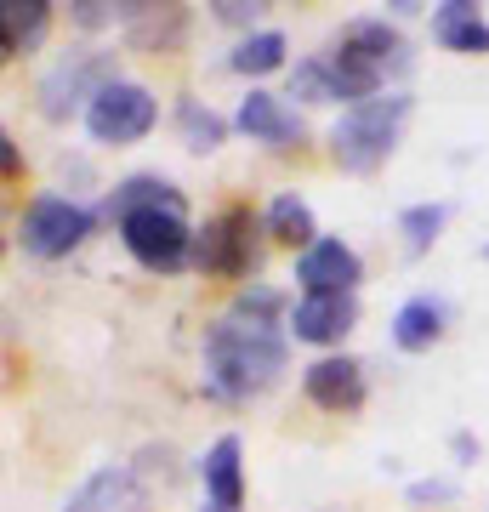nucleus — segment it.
I'll return each instance as SVG.
<instances>
[{"instance_id": "1", "label": "nucleus", "mask_w": 489, "mask_h": 512, "mask_svg": "<svg viewBox=\"0 0 489 512\" xmlns=\"http://www.w3.org/2000/svg\"><path fill=\"white\" fill-rule=\"evenodd\" d=\"M279 370H285V336L273 325L222 313L217 325L205 330V393L211 399L228 404L251 399V393L279 382Z\"/></svg>"}, {"instance_id": "2", "label": "nucleus", "mask_w": 489, "mask_h": 512, "mask_svg": "<svg viewBox=\"0 0 489 512\" xmlns=\"http://www.w3.org/2000/svg\"><path fill=\"white\" fill-rule=\"evenodd\" d=\"M330 69H336V86H342V103H370L381 97L387 74H404L410 69V46L404 35L393 29L387 18H353L330 52Z\"/></svg>"}, {"instance_id": "3", "label": "nucleus", "mask_w": 489, "mask_h": 512, "mask_svg": "<svg viewBox=\"0 0 489 512\" xmlns=\"http://www.w3.org/2000/svg\"><path fill=\"white\" fill-rule=\"evenodd\" d=\"M404 120H410V97L404 92H381L370 103L342 109V120L330 126V154H336V165L342 171H376L393 154Z\"/></svg>"}, {"instance_id": "4", "label": "nucleus", "mask_w": 489, "mask_h": 512, "mask_svg": "<svg viewBox=\"0 0 489 512\" xmlns=\"http://www.w3.org/2000/svg\"><path fill=\"white\" fill-rule=\"evenodd\" d=\"M120 239H126V251L143 262L148 274H182L188 262H194V228H188V211L177 205H154V211H131L120 222Z\"/></svg>"}, {"instance_id": "5", "label": "nucleus", "mask_w": 489, "mask_h": 512, "mask_svg": "<svg viewBox=\"0 0 489 512\" xmlns=\"http://www.w3.org/2000/svg\"><path fill=\"white\" fill-rule=\"evenodd\" d=\"M91 228H97V211H86V205L63 200V194H40V200L23 205V217H18L23 251L40 256V262H57V256L80 251Z\"/></svg>"}, {"instance_id": "6", "label": "nucleus", "mask_w": 489, "mask_h": 512, "mask_svg": "<svg viewBox=\"0 0 489 512\" xmlns=\"http://www.w3.org/2000/svg\"><path fill=\"white\" fill-rule=\"evenodd\" d=\"M109 80H120V74H114V52L74 46V52H63L52 69H46V80H40V114H46V120H69L80 103L91 109V97L103 92Z\"/></svg>"}, {"instance_id": "7", "label": "nucleus", "mask_w": 489, "mask_h": 512, "mask_svg": "<svg viewBox=\"0 0 489 512\" xmlns=\"http://www.w3.org/2000/svg\"><path fill=\"white\" fill-rule=\"evenodd\" d=\"M154 120H160V103H154V92L137 86V80H109L103 92L91 97V109H86L91 143H103V148L143 143L148 131H154Z\"/></svg>"}, {"instance_id": "8", "label": "nucleus", "mask_w": 489, "mask_h": 512, "mask_svg": "<svg viewBox=\"0 0 489 512\" xmlns=\"http://www.w3.org/2000/svg\"><path fill=\"white\" fill-rule=\"evenodd\" d=\"M262 262V239H256V217L245 205L222 211L200 228L194 239V268L200 274H217V279H245Z\"/></svg>"}, {"instance_id": "9", "label": "nucleus", "mask_w": 489, "mask_h": 512, "mask_svg": "<svg viewBox=\"0 0 489 512\" xmlns=\"http://www.w3.org/2000/svg\"><path fill=\"white\" fill-rule=\"evenodd\" d=\"M296 279H302V296H353V285L364 279V262L342 239H319L296 256Z\"/></svg>"}, {"instance_id": "10", "label": "nucleus", "mask_w": 489, "mask_h": 512, "mask_svg": "<svg viewBox=\"0 0 489 512\" xmlns=\"http://www.w3.org/2000/svg\"><path fill=\"white\" fill-rule=\"evenodd\" d=\"M302 393H308L319 410H330V416H347V410L364 404V365L347 359V353H325V359H313V365L302 370Z\"/></svg>"}, {"instance_id": "11", "label": "nucleus", "mask_w": 489, "mask_h": 512, "mask_svg": "<svg viewBox=\"0 0 489 512\" xmlns=\"http://www.w3.org/2000/svg\"><path fill=\"white\" fill-rule=\"evenodd\" d=\"M353 325H359V302L353 296H302L290 308L296 342H313V348H336Z\"/></svg>"}, {"instance_id": "12", "label": "nucleus", "mask_w": 489, "mask_h": 512, "mask_svg": "<svg viewBox=\"0 0 489 512\" xmlns=\"http://www.w3.org/2000/svg\"><path fill=\"white\" fill-rule=\"evenodd\" d=\"M63 512H148V490L131 467H103L69 495Z\"/></svg>"}, {"instance_id": "13", "label": "nucleus", "mask_w": 489, "mask_h": 512, "mask_svg": "<svg viewBox=\"0 0 489 512\" xmlns=\"http://www.w3.org/2000/svg\"><path fill=\"white\" fill-rule=\"evenodd\" d=\"M234 126L245 131L251 143H268V148H296V143H302V114L285 109L273 92H245V97H239Z\"/></svg>"}, {"instance_id": "14", "label": "nucleus", "mask_w": 489, "mask_h": 512, "mask_svg": "<svg viewBox=\"0 0 489 512\" xmlns=\"http://www.w3.org/2000/svg\"><path fill=\"white\" fill-rule=\"evenodd\" d=\"M200 478H205V501H211V507H222V512L245 507V467H239L234 433H222V439L200 456Z\"/></svg>"}, {"instance_id": "15", "label": "nucleus", "mask_w": 489, "mask_h": 512, "mask_svg": "<svg viewBox=\"0 0 489 512\" xmlns=\"http://www.w3.org/2000/svg\"><path fill=\"white\" fill-rule=\"evenodd\" d=\"M433 40L444 52H467V57H484L489 52V23L478 18L472 0H444L433 12Z\"/></svg>"}, {"instance_id": "16", "label": "nucleus", "mask_w": 489, "mask_h": 512, "mask_svg": "<svg viewBox=\"0 0 489 512\" xmlns=\"http://www.w3.org/2000/svg\"><path fill=\"white\" fill-rule=\"evenodd\" d=\"M46 29H52V6L46 0H6L0 6V52L6 57L35 52L46 40Z\"/></svg>"}, {"instance_id": "17", "label": "nucleus", "mask_w": 489, "mask_h": 512, "mask_svg": "<svg viewBox=\"0 0 489 512\" xmlns=\"http://www.w3.org/2000/svg\"><path fill=\"white\" fill-rule=\"evenodd\" d=\"M154 205H177V211H188L182 188H171V183L160 177V171H143V177H126V183L114 188L103 211H109L114 222H126L131 211H154Z\"/></svg>"}, {"instance_id": "18", "label": "nucleus", "mask_w": 489, "mask_h": 512, "mask_svg": "<svg viewBox=\"0 0 489 512\" xmlns=\"http://www.w3.org/2000/svg\"><path fill=\"white\" fill-rule=\"evenodd\" d=\"M444 336V302L438 296H410L399 313H393V342L404 353H427Z\"/></svg>"}, {"instance_id": "19", "label": "nucleus", "mask_w": 489, "mask_h": 512, "mask_svg": "<svg viewBox=\"0 0 489 512\" xmlns=\"http://www.w3.org/2000/svg\"><path fill=\"white\" fill-rule=\"evenodd\" d=\"M262 228H268V239H279V245H296V251L319 245V228H313V205L302 200V194H279V200L268 205Z\"/></svg>"}, {"instance_id": "20", "label": "nucleus", "mask_w": 489, "mask_h": 512, "mask_svg": "<svg viewBox=\"0 0 489 512\" xmlns=\"http://www.w3.org/2000/svg\"><path fill=\"white\" fill-rule=\"evenodd\" d=\"M228 69L234 74H273V69H285V35H279V29H256V35H245L234 46V52H228Z\"/></svg>"}, {"instance_id": "21", "label": "nucleus", "mask_w": 489, "mask_h": 512, "mask_svg": "<svg viewBox=\"0 0 489 512\" xmlns=\"http://www.w3.org/2000/svg\"><path fill=\"white\" fill-rule=\"evenodd\" d=\"M177 131H182V143L194 148V154H211V148H222V137H228V120H222L217 109L194 103V97H182L177 103Z\"/></svg>"}, {"instance_id": "22", "label": "nucleus", "mask_w": 489, "mask_h": 512, "mask_svg": "<svg viewBox=\"0 0 489 512\" xmlns=\"http://www.w3.org/2000/svg\"><path fill=\"white\" fill-rule=\"evenodd\" d=\"M290 97H302V103H342V86H336L330 57H302L290 69Z\"/></svg>"}, {"instance_id": "23", "label": "nucleus", "mask_w": 489, "mask_h": 512, "mask_svg": "<svg viewBox=\"0 0 489 512\" xmlns=\"http://www.w3.org/2000/svg\"><path fill=\"white\" fill-rule=\"evenodd\" d=\"M444 217H450V205H404V211H399L404 251H410V256L433 251V239H438V228H444Z\"/></svg>"}, {"instance_id": "24", "label": "nucleus", "mask_w": 489, "mask_h": 512, "mask_svg": "<svg viewBox=\"0 0 489 512\" xmlns=\"http://www.w3.org/2000/svg\"><path fill=\"white\" fill-rule=\"evenodd\" d=\"M228 313L256 319V325H273V319L285 313V296L273 291V285H262V279H251V285H239V296H234V308H228Z\"/></svg>"}, {"instance_id": "25", "label": "nucleus", "mask_w": 489, "mask_h": 512, "mask_svg": "<svg viewBox=\"0 0 489 512\" xmlns=\"http://www.w3.org/2000/svg\"><path fill=\"white\" fill-rule=\"evenodd\" d=\"M120 18H131V12H120V6H103V0L74 6V23H86V29H103V23H120Z\"/></svg>"}, {"instance_id": "26", "label": "nucleus", "mask_w": 489, "mask_h": 512, "mask_svg": "<svg viewBox=\"0 0 489 512\" xmlns=\"http://www.w3.org/2000/svg\"><path fill=\"white\" fill-rule=\"evenodd\" d=\"M450 495H455L450 478H421V484H410V501H416V507H427V501H450Z\"/></svg>"}, {"instance_id": "27", "label": "nucleus", "mask_w": 489, "mask_h": 512, "mask_svg": "<svg viewBox=\"0 0 489 512\" xmlns=\"http://www.w3.org/2000/svg\"><path fill=\"white\" fill-rule=\"evenodd\" d=\"M256 12H262V6H245V0H222L217 6L222 23H256Z\"/></svg>"}, {"instance_id": "28", "label": "nucleus", "mask_w": 489, "mask_h": 512, "mask_svg": "<svg viewBox=\"0 0 489 512\" xmlns=\"http://www.w3.org/2000/svg\"><path fill=\"white\" fill-rule=\"evenodd\" d=\"M0 165H6V177H18V143L12 137H0Z\"/></svg>"}, {"instance_id": "29", "label": "nucleus", "mask_w": 489, "mask_h": 512, "mask_svg": "<svg viewBox=\"0 0 489 512\" xmlns=\"http://www.w3.org/2000/svg\"><path fill=\"white\" fill-rule=\"evenodd\" d=\"M455 456L472 461V456H478V439H472V433H455Z\"/></svg>"}, {"instance_id": "30", "label": "nucleus", "mask_w": 489, "mask_h": 512, "mask_svg": "<svg viewBox=\"0 0 489 512\" xmlns=\"http://www.w3.org/2000/svg\"><path fill=\"white\" fill-rule=\"evenodd\" d=\"M200 512H222V507H211V501H205V507H200Z\"/></svg>"}, {"instance_id": "31", "label": "nucleus", "mask_w": 489, "mask_h": 512, "mask_svg": "<svg viewBox=\"0 0 489 512\" xmlns=\"http://www.w3.org/2000/svg\"><path fill=\"white\" fill-rule=\"evenodd\" d=\"M484 262H489V245H484Z\"/></svg>"}]
</instances>
